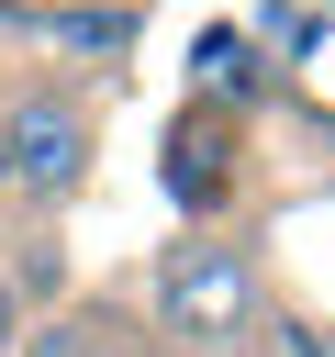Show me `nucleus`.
I'll use <instances>...</instances> for the list:
<instances>
[{"label": "nucleus", "instance_id": "nucleus-1", "mask_svg": "<svg viewBox=\"0 0 335 357\" xmlns=\"http://www.w3.org/2000/svg\"><path fill=\"white\" fill-rule=\"evenodd\" d=\"M246 324H257V257H246V234H201L190 223L179 245H156V268H145V335L168 357H234Z\"/></svg>", "mask_w": 335, "mask_h": 357}, {"label": "nucleus", "instance_id": "nucleus-2", "mask_svg": "<svg viewBox=\"0 0 335 357\" xmlns=\"http://www.w3.org/2000/svg\"><path fill=\"white\" fill-rule=\"evenodd\" d=\"M100 167V112L89 89H56V78H22L0 89V201L22 212H67Z\"/></svg>", "mask_w": 335, "mask_h": 357}, {"label": "nucleus", "instance_id": "nucleus-5", "mask_svg": "<svg viewBox=\"0 0 335 357\" xmlns=\"http://www.w3.org/2000/svg\"><path fill=\"white\" fill-rule=\"evenodd\" d=\"M134 335H145V324H134L123 301H67L45 335H22V357H123Z\"/></svg>", "mask_w": 335, "mask_h": 357}, {"label": "nucleus", "instance_id": "nucleus-8", "mask_svg": "<svg viewBox=\"0 0 335 357\" xmlns=\"http://www.w3.org/2000/svg\"><path fill=\"white\" fill-rule=\"evenodd\" d=\"M11 45H22V11H11V0H0V67H11Z\"/></svg>", "mask_w": 335, "mask_h": 357}, {"label": "nucleus", "instance_id": "nucleus-4", "mask_svg": "<svg viewBox=\"0 0 335 357\" xmlns=\"http://www.w3.org/2000/svg\"><path fill=\"white\" fill-rule=\"evenodd\" d=\"M168 190H179V212H190L201 234H223V212L257 190V167H246V123L212 112V100H190V112L168 123Z\"/></svg>", "mask_w": 335, "mask_h": 357}, {"label": "nucleus", "instance_id": "nucleus-6", "mask_svg": "<svg viewBox=\"0 0 335 357\" xmlns=\"http://www.w3.org/2000/svg\"><path fill=\"white\" fill-rule=\"evenodd\" d=\"M234 357H335V324H268V312H257Z\"/></svg>", "mask_w": 335, "mask_h": 357}, {"label": "nucleus", "instance_id": "nucleus-9", "mask_svg": "<svg viewBox=\"0 0 335 357\" xmlns=\"http://www.w3.org/2000/svg\"><path fill=\"white\" fill-rule=\"evenodd\" d=\"M123 357H168V346H156V335H134V346H123Z\"/></svg>", "mask_w": 335, "mask_h": 357}, {"label": "nucleus", "instance_id": "nucleus-3", "mask_svg": "<svg viewBox=\"0 0 335 357\" xmlns=\"http://www.w3.org/2000/svg\"><path fill=\"white\" fill-rule=\"evenodd\" d=\"M22 45L45 56L34 78H56V89L100 78V89H112L123 56L145 45V0H112V11H100V0H45V11H22Z\"/></svg>", "mask_w": 335, "mask_h": 357}, {"label": "nucleus", "instance_id": "nucleus-7", "mask_svg": "<svg viewBox=\"0 0 335 357\" xmlns=\"http://www.w3.org/2000/svg\"><path fill=\"white\" fill-rule=\"evenodd\" d=\"M22 335H34V312H22V290L0 279V357H22Z\"/></svg>", "mask_w": 335, "mask_h": 357}]
</instances>
